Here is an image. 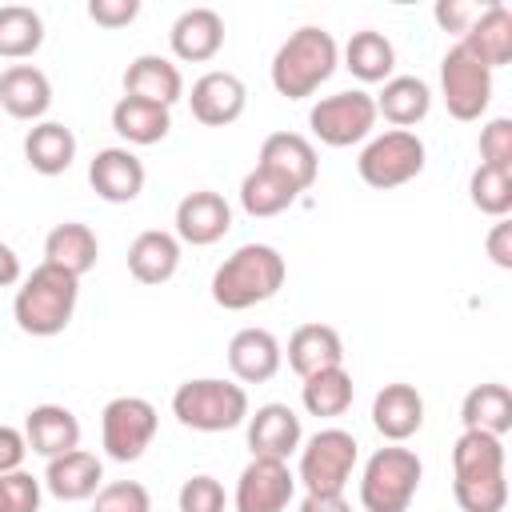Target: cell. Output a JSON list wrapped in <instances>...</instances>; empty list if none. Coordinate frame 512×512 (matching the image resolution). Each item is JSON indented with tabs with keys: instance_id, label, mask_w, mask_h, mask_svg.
Returning <instances> with one entry per match:
<instances>
[{
	"instance_id": "30",
	"label": "cell",
	"mask_w": 512,
	"mask_h": 512,
	"mask_svg": "<svg viewBox=\"0 0 512 512\" xmlns=\"http://www.w3.org/2000/svg\"><path fill=\"white\" fill-rule=\"evenodd\" d=\"M96 256H100L96 232L80 220H64L44 236V264H56V268L72 272L76 280L96 268Z\"/></svg>"
},
{
	"instance_id": "43",
	"label": "cell",
	"mask_w": 512,
	"mask_h": 512,
	"mask_svg": "<svg viewBox=\"0 0 512 512\" xmlns=\"http://www.w3.org/2000/svg\"><path fill=\"white\" fill-rule=\"evenodd\" d=\"M88 16L100 28H124L140 16V0H88Z\"/></svg>"
},
{
	"instance_id": "28",
	"label": "cell",
	"mask_w": 512,
	"mask_h": 512,
	"mask_svg": "<svg viewBox=\"0 0 512 512\" xmlns=\"http://www.w3.org/2000/svg\"><path fill=\"white\" fill-rule=\"evenodd\" d=\"M372 100H376V116H384L392 128L404 132L432 112V88L420 76H388Z\"/></svg>"
},
{
	"instance_id": "27",
	"label": "cell",
	"mask_w": 512,
	"mask_h": 512,
	"mask_svg": "<svg viewBox=\"0 0 512 512\" xmlns=\"http://www.w3.org/2000/svg\"><path fill=\"white\" fill-rule=\"evenodd\" d=\"M168 128H172V108H164V104L136 100V96H120L112 104V132L124 144H136V148L160 144L168 136Z\"/></svg>"
},
{
	"instance_id": "4",
	"label": "cell",
	"mask_w": 512,
	"mask_h": 512,
	"mask_svg": "<svg viewBox=\"0 0 512 512\" xmlns=\"http://www.w3.org/2000/svg\"><path fill=\"white\" fill-rule=\"evenodd\" d=\"M248 392L236 380L200 376L172 392V416L192 432H228L248 420Z\"/></svg>"
},
{
	"instance_id": "26",
	"label": "cell",
	"mask_w": 512,
	"mask_h": 512,
	"mask_svg": "<svg viewBox=\"0 0 512 512\" xmlns=\"http://www.w3.org/2000/svg\"><path fill=\"white\" fill-rule=\"evenodd\" d=\"M180 268V240L160 228H144L128 244V272L140 284H168Z\"/></svg>"
},
{
	"instance_id": "2",
	"label": "cell",
	"mask_w": 512,
	"mask_h": 512,
	"mask_svg": "<svg viewBox=\"0 0 512 512\" xmlns=\"http://www.w3.org/2000/svg\"><path fill=\"white\" fill-rule=\"evenodd\" d=\"M288 264L272 244H240L216 272H212V300L224 312H244L272 300L284 288Z\"/></svg>"
},
{
	"instance_id": "34",
	"label": "cell",
	"mask_w": 512,
	"mask_h": 512,
	"mask_svg": "<svg viewBox=\"0 0 512 512\" xmlns=\"http://www.w3.org/2000/svg\"><path fill=\"white\" fill-rule=\"evenodd\" d=\"M504 436L492 432H460L452 444V476H492L504 472Z\"/></svg>"
},
{
	"instance_id": "8",
	"label": "cell",
	"mask_w": 512,
	"mask_h": 512,
	"mask_svg": "<svg viewBox=\"0 0 512 512\" xmlns=\"http://www.w3.org/2000/svg\"><path fill=\"white\" fill-rule=\"evenodd\" d=\"M376 100L372 92L364 88H348V92H332V96H320L308 112V128L320 144L328 148H352L360 140L372 136L376 128Z\"/></svg>"
},
{
	"instance_id": "33",
	"label": "cell",
	"mask_w": 512,
	"mask_h": 512,
	"mask_svg": "<svg viewBox=\"0 0 512 512\" xmlns=\"http://www.w3.org/2000/svg\"><path fill=\"white\" fill-rule=\"evenodd\" d=\"M352 396H356V384L348 376V368H324V372H312L304 376L300 384V400H304V412L308 416H320V420H336L352 408Z\"/></svg>"
},
{
	"instance_id": "24",
	"label": "cell",
	"mask_w": 512,
	"mask_h": 512,
	"mask_svg": "<svg viewBox=\"0 0 512 512\" xmlns=\"http://www.w3.org/2000/svg\"><path fill=\"white\" fill-rule=\"evenodd\" d=\"M124 96H136V100H152V104L172 108L184 96V76H180V68L168 56L144 52V56H136L124 68Z\"/></svg>"
},
{
	"instance_id": "29",
	"label": "cell",
	"mask_w": 512,
	"mask_h": 512,
	"mask_svg": "<svg viewBox=\"0 0 512 512\" xmlns=\"http://www.w3.org/2000/svg\"><path fill=\"white\" fill-rule=\"evenodd\" d=\"M24 160H28V168L40 172V176H60V172H68L72 160H76V136H72V128H64L60 120H40V124H32L28 136H24Z\"/></svg>"
},
{
	"instance_id": "35",
	"label": "cell",
	"mask_w": 512,
	"mask_h": 512,
	"mask_svg": "<svg viewBox=\"0 0 512 512\" xmlns=\"http://www.w3.org/2000/svg\"><path fill=\"white\" fill-rule=\"evenodd\" d=\"M44 44V20L28 4H4L0 8V56L4 60H28Z\"/></svg>"
},
{
	"instance_id": "17",
	"label": "cell",
	"mask_w": 512,
	"mask_h": 512,
	"mask_svg": "<svg viewBox=\"0 0 512 512\" xmlns=\"http://www.w3.org/2000/svg\"><path fill=\"white\" fill-rule=\"evenodd\" d=\"M372 428L388 440V444H404L412 440L420 428H424V396L396 380V384H384L376 396H372Z\"/></svg>"
},
{
	"instance_id": "21",
	"label": "cell",
	"mask_w": 512,
	"mask_h": 512,
	"mask_svg": "<svg viewBox=\"0 0 512 512\" xmlns=\"http://www.w3.org/2000/svg\"><path fill=\"white\" fill-rule=\"evenodd\" d=\"M40 484H44L56 500H68V504L92 500V496L100 492V484H104V464H100V456H92V452H84V448H72V452H64V456H52V460H48Z\"/></svg>"
},
{
	"instance_id": "48",
	"label": "cell",
	"mask_w": 512,
	"mask_h": 512,
	"mask_svg": "<svg viewBox=\"0 0 512 512\" xmlns=\"http://www.w3.org/2000/svg\"><path fill=\"white\" fill-rule=\"evenodd\" d=\"M300 512H352V504L344 500V492H336V496H304Z\"/></svg>"
},
{
	"instance_id": "23",
	"label": "cell",
	"mask_w": 512,
	"mask_h": 512,
	"mask_svg": "<svg viewBox=\"0 0 512 512\" xmlns=\"http://www.w3.org/2000/svg\"><path fill=\"white\" fill-rule=\"evenodd\" d=\"M0 108L12 120H32L40 124L44 112L52 108V84L36 64H12L0 72Z\"/></svg>"
},
{
	"instance_id": "7",
	"label": "cell",
	"mask_w": 512,
	"mask_h": 512,
	"mask_svg": "<svg viewBox=\"0 0 512 512\" xmlns=\"http://www.w3.org/2000/svg\"><path fill=\"white\" fill-rule=\"evenodd\" d=\"M356 172L368 188H400L408 180H416L424 172V140L416 132H404V128H388L380 136H372L364 148H360V160H356Z\"/></svg>"
},
{
	"instance_id": "32",
	"label": "cell",
	"mask_w": 512,
	"mask_h": 512,
	"mask_svg": "<svg viewBox=\"0 0 512 512\" xmlns=\"http://www.w3.org/2000/svg\"><path fill=\"white\" fill-rule=\"evenodd\" d=\"M460 424L468 432H492V436H504L512 428V392L508 384H476L464 400H460Z\"/></svg>"
},
{
	"instance_id": "36",
	"label": "cell",
	"mask_w": 512,
	"mask_h": 512,
	"mask_svg": "<svg viewBox=\"0 0 512 512\" xmlns=\"http://www.w3.org/2000/svg\"><path fill=\"white\" fill-rule=\"evenodd\" d=\"M296 188H288L284 180H276L272 172L264 168H252L244 180H240V208L256 220H268V216H280L284 208L296 204Z\"/></svg>"
},
{
	"instance_id": "47",
	"label": "cell",
	"mask_w": 512,
	"mask_h": 512,
	"mask_svg": "<svg viewBox=\"0 0 512 512\" xmlns=\"http://www.w3.org/2000/svg\"><path fill=\"white\" fill-rule=\"evenodd\" d=\"M20 280H24L20 256H16V248H12V244H4V240H0V288H12V284H20Z\"/></svg>"
},
{
	"instance_id": "13",
	"label": "cell",
	"mask_w": 512,
	"mask_h": 512,
	"mask_svg": "<svg viewBox=\"0 0 512 512\" xmlns=\"http://www.w3.org/2000/svg\"><path fill=\"white\" fill-rule=\"evenodd\" d=\"M172 224H176L172 236L180 244L208 248V244H216V240L228 236V228H232V204L220 192H212V188H196V192H188L176 204V220Z\"/></svg>"
},
{
	"instance_id": "5",
	"label": "cell",
	"mask_w": 512,
	"mask_h": 512,
	"mask_svg": "<svg viewBox=\"0 0 512 512\" xmlns=\"http://www.w3.org/2000/svg\"><path fill=\"white\" fill-rule=\"evenodd\" d=\"M420 476H424V464L412 448H404V444L376 448L360 472L364 512H408L420 492Z\"/></svg>"
},
{
	"instance_id": "31",
	"label": "cell",
	"mask_w": 512,
	"mask_h": 512,
	"mask_svg": "<svg viewBox=\"0 0 512 512\" xmlns=\"http://www.w3.org/2000/svg\"><path fill=\"white\" fill-rule=\"evenodd\" d=\"M344 68L360 80V84H384L396 68V48L384 32L376 28H360L348 36L344 44Z\"/></svg>"
},
{
	"instance_id": "44",
	"label": "cell",
	"mask_w": 512,
	"mask_h": 512,
	"mask_svg": "<svg viewBox=\"0 0 512 512\" xmlns=\"http://www.w3.org/2000/svg\"><path fill=\"white\" fill-rule=\"evenodd\" d=\"M476 12H480V4H464V0H440V4L432 8L436 24H440L444 32H456V36L468 32V24L476 20Z\"/></svg>"
},
{
	"instance_id": "22",
	"label": "cell",
	"mask_w": 512,
	"mask_h": 512,
	"mask_svg": "<svg viewBox=\"0 0 512 512\" xmlns=\"http://www.w3.org/2000/svg\"><path fill=\"white\" fill-rule=\"evenodd\" d=\"M24 440H28V452H36L44 460L64 456V452L80 448V420L64 404H36L24 416Z\"/></svg>"
},
{
	"instance_id": "37",
	"label": "cell",
	"mask_w": 512,
	"mask_h": 512,
	"mask_svg": "<svg viewBox=\"0 0 512 512\" xmlns=\"http://www.w3.org/2000/svg\"><path fill=\"white\" fill-rule=\"evenodd\" d=\"M468 200L476 212L504 220L512 212V172L508 168H492V164H476L468 176Z\"/></svg>"
},
{
	"instance_id": "41",
	"label": "cell",
	"mask_w": 512,
	"mask_h": 512,
	"mask_svg": "<svg viewBox=\"0 0 512 512\" xmlns=\"http://www.w3.org/2000/svg\"><path fill=\"white\" fill-rule=\"evenodd\" d=\"M40 480L32 472H4L0 476V512H40Z\"/></svg>"
},
{
	"instance_id": "38",
	"label": "cell",
	"mask_w": 512,
	"mask_h": 512,
	"mask_svg": "<svg viewBox=\"0 0 512 512\" xmlns=\"http://www.w3.org/2000/svg\"><path fill=\"white\" fill-rule=\"evenodd\" d=\"M452 496L460 512H504L508 504V476H452Z\"/></svg>"
},
{
	"instance_id": "10",
	"label": "cell",
	"mask_w": 512,
	"mask_h": 512,
	"mask_svg": "<svg viewBox=\"0 0 512 512\" xmlns=\"http://www.w3.org/2000/svg\"><path fill=\"white\" fill-rule=\"evenodd\" d=\"M440 96L456 120H480L492 104V72L472 52L452 44L440 60Z\"/></svg>"
},
{
	"instance_id": "1",
	"label": "cell",
	"mask_w": 512,
	"mask_h": 512,
	"mask_svg": "<svg viewBox=\"0 0 512 512\" xmlns=\"http://www.w3.org/2000/svg\"><path fill=\"white\" fill-rule=\"evenodd\" d=\"M76 300H80V280L56 264H36L20 288H16V300H12V320L24 336H60L72 316H76Z\"/></svg>"
},
{
	"instance_id": "46",
	"label": "cell",
	"mask_w": 512,
	"mask_h": 512,
	"mask_svg": "<svg viewBox=\"0 0 512 512\" xmlns=\"http://www.w3.org/2000/svg\"><path fill=\"white\" fill-rule=\"evenodd\" d=\"M484 248H488V256H492L496 268H512V224L508 220H496L492 232H488V240H484Z\"/></svg>"
},
{
	"instance_id": "6",
	"label": "cell",
	"mask_w": 512,
	"mask_h": 512,
	"mask_svg": "<svg viewBox=\"0 0 512 512\" xmlns=\"http://www.w3.org/2000/svg\"><path fill=\"white\" fill-rule=\"evenodd\" d=\"M360 460V444L344 428H320L300 444V468L296 484H304L308 496H336L348 488Z\"/></svg>"
},
{
	"instance_id": "42",
	"label": "cell",
	"mask_w": 512,
	"mask_h": 512,
	"mask_svg": "<svg viewBox=\"0 0 512 512\" xmlns=\"http://www.w3.org/2000/svg\"><path fill=\"white\" fill-rule=\"evenodd\" d=\"M480 164L512 172V120L508 116H496L480 128Z\"/></svg>"
},
{
	"instance_id": "3",
	"label": "cell",
	"mask_w": 512,
	"mask_h": 512,
	"mask_svg": "<svg viewBox=\"0 0 512 512\" xmlns=\"http://www.w3.org/2000/svg\"><path fill=\"white\" fill-rule=\"evenodd\" d=\"M340 64V48L336 36L320 24H304L296 28L272 56V88L288 100H308Z\"/></svg>"
},
{
	"instance_id": "11",
	"label": "cell",
	"mask_w": 512,
	"mask_h": 512,
	"mask_svg": "<svg viewBox=\"0 0 512 512\" xmlns=\"http://www.w3.org/2000/svg\"><path fill=\"white\" fill-rule=\"evenodd\" d=\"M292 496H296V472L284 460L252 456L236 480L232 508L236 512H288Z\"/></svg>"
},
{
	"instance_id": "16",
	"label": "cell",
	"mask_w": 512,
	"mask_h": 512,
	"mask_svg": "<svg viewBox=\"0 0 512 512\" xmlns=\"http://www.w3.org/2000/svg\"><path fill=\"white\" fill-rule=\"evenodd\" d=\"M144 160L132 148H100L88 160V184L108 204H132L144 192Z\"/></svg>"
},
{
	"instance_id": "45",
	"label": "cell",
	"mask_w": 512,
	"mask_h": 512,
	"mask_svg": "<svg viewBox=\"0 0 512 512\" xmlns=\"http://www.w3.org/2000/svg\"><path fill=\"white\" fill-rule=\"evenodd\" d=\"M24 456H28L24 428L0 424V476H4V472H20V468H24Z\"/></svg>"
},
{
	"instance_id": "14",
	"label": "cell",
	"mask_w": 512,
	"mask_h": 512,
	"mask_svg": "<svg viewBox=\"0 0 512 512\" xmlns=\"http://www.w3.org/2000/svg\"><path fill=\"white\" fill-rule=\"evenodd\" d=\"M244 104H248L244 80L236 72H220V68L204 72L192 84V92H188V108H192V116L204 128H228V124H236L244 116Z\"/></svg>"
},
{
	"instance_id": "15",
	"label": "cell",
	"mask_w": 512,
	"mask_h": 512,
	"mask_svg": "<svg viewBox=\"0 0 512 512\" xmlns=\"http://www.w3.org/2000/svg\"><path fill=\"white\" fill-rule=\"evenodd\" d=\"M248 452L260 456V460H284L292 452H300L304 444V428H300V416L288 408V404H260L256 412H248Z\"/></svg>"
},
{
	"instance_id": "19",
	"label": "cell",
	"mask_w": 512,
	"mask_h": 512,
	"mask_svg": "<svg viewBox=\"0 0 512 512\" xmlns=\"http://www.w3.org/2000/svg\"><path fill=\"white\" fill-rule=\"evenodd\" d=\"M172 56L184 64H208L224 48V20L216 8H184L168 32Z\"/></svg>"
},
{
	"instance_id": "12",
	"label": "cell",
	"mask_w": 512,
	"mask_h": 512,
	"mask_svg": "<svg viewBox=\"0 0 512 512\" xmlns=\"http://www.w3.org/2000/svg\"><path fill=\"white\" fill-rule=\"evenodd\" d=\"M256 168L272 172L276 180H284L296 192H308L316 184V176H320V156H316V144L308 136H300V132H272L260 144Z\"/></svg>"
},
{
	"instance_id": "18",
	"label": "cell",
	"mask_w": 512,
	"mask_h": 512,
	"mask_svg": "<svg viewBox=\"0 0 512 512\" xmlns=\"http://www.w3.org/2000/svg\"><path fill=\"white\" fill-rule=\"evenodd\" d=\"M284 364V348L268 328H240L228 340V368L236 384H268Z\"/></svg>"
},
{
	"instance_id": "20",
	"label": "cell",
	"mask_w": 512,
	"mask_h": 512,
	"mask_svg": "<svg viewBox=\"0 0 512 512\" xmlns=\"http://www.w3.org/2000/svg\"><path fill=\"white\" fill-rule=\"evenodd\" d=\"M464 52H472L488 72L504 68L512 60V12L508 4H488L476 12V20L468 24V32L456 40Z\"/></svg>"
},
{
	"instance_id": "9",
	"label": "cell",
	"mask_w": 512,
	"mask_h": 512,
	"mask_svg": "<svg viewBox=\"0 0 512 512\" xmlns=\"http://www.w3.org/2000/svg\"><path fill=\"white\" fill-rule=\"evenodd\" d=\"M156 424H160V416H156L152 400H144V396L108 400L100 412V444H104L108 460H116V464L140 460L156 436Z\"/></svg>"
},
{
	"instance_id": "25",
	"label": "cell",
	"mask_w": 512,
	"mask_h": 512,
	"mask_svg": "<svg viewBox=\"0 0 512 512\" xmlns=\"http://www.w3.org/2000/svg\"><path fill=\"white\" fill-rule=\"evenodd\" d=\"M340 364H344V340L332 324H300L288 336V368L300 380L324 368H340Z\"/></svg>"
},
{
	"instance_id": "39",
	"label": "cell",
	"mask_w": 512,
	"mask_h": 512,
	"mask_svg": "<svg viewBox=\"0 0 512 512\" xmlns=\"http://www.w3.org/2000/svg\"><path fill=\"white\" fill-rule=\"evenodd\" d=\"M92 512H152V496L140 480H108L92 496Z\"/></svg>"
},
{
	"instance_id": "40",
	"label": "cell",
	"mask_w": 512,
	"mask_h": 512,
	"mask_svg": "<svg viewBox=\"0 0 512 512\" xmlns=\"http://www.w3.org/2000/svg\"><path fill=\"white\" fill-rule=\"evenodd\" d=\"M176 504H180V512H224L228 496H224V484H220L216 476L200 472V476H188V480L180 484Z\"/></svg>"
}]
</instances>
